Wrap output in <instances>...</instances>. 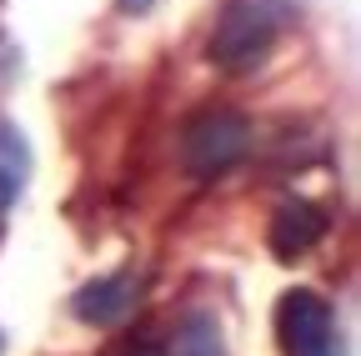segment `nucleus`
I'll use <instances>...</instances> for the list:
<instances>
[{
  "mask_svg": "<svg viewBox=\"0 0 361 356\" xmlns=\"http://www.w3.org/2000/svg\"><path fill=\"white\" fill-rule=\"evenodd\" d=\"M251 146V125L241 111H201L180 130V161L196 181H216L221 171H231Z\"/></svg>",
  "mask_w": 361,
  "mask_h": 356,
  "instance_id": "obj_1",
  "label": "nucleus"
},
{
  "mask_svg": "<svg viewBox=\"0 0 361 356\" xmlns=\"http://www.w3.org/2000/svg\"><path fill=\"white\" fill-rule=\"evenodd\" d=\"M271 40H276V20L271 11H261L256 0H231L221 16H216V30H211V66L231 70V75H246L266 61Z\"/></svg>",
  "mask_w": 361,
  "mask_h": 356,
  "instance_id": "obj_2",
  "label": "nucleus"
},
{
  "mask_svg": "<svg viewBox=\"0 0 361 356\" xmlns=\"http://www.w3.org/2000/svg\"><path fill=\"white\" fill-rule=\"evenodd\" d=\"M276 331L286 356H341V331L331 306L316 291H286L276 306Z\"/></svg>",
  "mask_w": 361,
  "mask_h": 356,
  "instance_id": "obj_3",
  "label": "nucleus"
},
{
  "mask_svg": "<svg viewBox=\"0 0 361 356\" xmlns=\"http://www.w3.org/2000/svg\"><path fill=\"white\" fill-rule=\"evenodd\" d=\"M322 236H326V211L311 206V201H286V206H276V216H271V231H266L271 251H276L281 261L306 256Z\"/></svg>",
  "mask_w": 361,
  "mask_h": 356,
  "instance_id": "obj_4",
  "label": "nucleus"
},
{
  "mask_svg": "<svg viewBox=\"0 0 361 356\" xmlns=\"http://www.w3.org/2000/svg\"><path fill=\"white\" fill-rule=\"evenodd\" d=\"M130 301H135L130 276H101V281H90V286L75 291L71 311H75L85 326H116L126 311H130Z\"/></svg>",
  "mask_w": 361,
  "mask_h": 356,
  "instance_id": "obj_5",
  "label": "nucleus"
},
{
  "mask_svg": "<svg viewBox=\"0 0 361 356\" xmlns=\"http://www.w3.org/2000/svg\"><path fill=\"white\" fill-rule=\"evenodd\" d=\"M30 176V146L16 121H0V211H11Z\"/></svg>",
  "mask_w": 361,
  "mask_h": 356,
  "instance_id": "obj_6",
  "label": "nucleus"
},
{
  "mask_svg": "<svg viewBox=\"0 0 361 356\" xmlns=\"http://www.w3.org/2000/svg\"><path fill=\"white\" fill-rule=\"evenodd\" d=\"M171 356H226V341H221V326L216 317H186L176 326V341H171Z\"/></svg>",
  "mask_w": 361,
  "mask_h": 356,
  "instance_id": "obj_7",
  "label": "nucleus"
},
{
  "mask_svg": "<svg viewBox=\"0 0 361 356\" xmlns=\"http://www.w3.org/2000/svg\"><path fill=\"white\" fill-rule=\"evenodd\" d=\"M116 6H121L126 16H146V11L156 6V0H116Z\"/></svg>",
  "mask_w": 361,
  "mask_h": 356,
  "instance_id": "obj_8",
  "label": "nucleus"
},
{
  "mask_svg": "<svg viewBox=\"0 0 361 356\" xmlns=\"http://www.w3.org/2000/svg\"><path fill=\"white\" fill-rule=\"evenodd\" d=\"M135 356H161V351H156V346H141V351H135Z\"/></svg>",
  "mask_w": 361,
  "mask_h": 356,
  "instance_id": "obj_9",
  "label": "nucleus"
}]
</instances>
